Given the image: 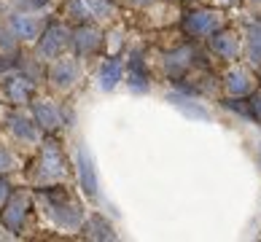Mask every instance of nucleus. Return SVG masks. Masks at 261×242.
I'll use <instances>...</instances> for the list:
<instances>
[{
	"label": "nucleus",
	"mask_w": 261,
	"mask_h": 242,
	"mask_svg": "<svg viewBox=\"0 0 261 242\" xmlns=\"http://www.w3.org/2000/svg\"><path fill=\"white\" fill-rule=\"evenodd\" d=\"M129 6H140V8H146V6H153V3H159V0H127Z\"/></svg>",
	"instance_id": "bb28decb"
},
{
	"label": "nucleus",
	"mask_w": 261,
	"mask_h": 242,
	"mask_svg": "<svg viewBox=\"0 0 261 242\" xmlns=\"http://www.w3.org/2000/svg\"><path fill=\"white\" fill-rule=\"evenodd\" d=\"M221 3H237V0H221Z\"/></svg>",
	"instance_id": "cd10ccee"
},
{
	"label": "nucleus",
	"mask_w": 261,
	"mask_h": 242,
	"mask_svg": "<svg viewBox=\"0 0 261 242\" xmlns=\"http://www.w3.org/2000/svg\"><path fill=\"white\" fill-rule=\"evenodd\" d=\"M250 3H258V6H261V0H250Z\"/></svg>",
	"instance_id": "c85d7f7f"
},
{
	"label": "nucleus",
	"mask_w": 261,
	"mask_h": 242,
	"mask_svg": "<svg viewBox=\"0 0 261 242\" xmlns=\"http://www.w3.org/2000/svg\"><path fill=\"white\" fill-rule=\"evenodd\" d=\"M67 43V30L62 24H49L43 30V38H41V46H38V54L41 57H60V51Z\"/></svg>",
	"instance_id": "1a4fd4ad"
},
{
	"label": "nucleus",
	"mask_w": 261,
	"mask_h": 242,
	"mask_svg": "<svg viewBox=\"0 0 261 242\" xmlns=\"http://www.w3.org/2000/svg\"><path fill=\"white\" fill-rule=\"evenodd\" d=\"M248 105H250V113H253V119L261 124V92H258V89L250 94V102H248Z\"/></svg>",
	"instance_id": "5701e85b"
},
{
	"label": "nucleus",
	"mask_w": 261,
	"mask_h": 242,
	"mask_svg": "<svg viewBox=\"0 0 261 242\" xmlns=\"http://www.w3.org/2000/svg\"><path fill=\"white\" fill-rule=\"evenodd\" d=\"M194 60H197V48L194 46L175 48V51L167 54V60H164V65H167V75H170V78H175V81H180L183 75L194 67Z\"/></svg>",
	"instance_id": "423d86ee"
},
{
	"label": "nucleus",
	"mask_w": 261,
	"mask_h": 242,
	"mask_svg": "<svg viewBox=\"0 0 261 242\" xmlns=\"http://www.w3.org/2000/svg\"><path fill=\"white\" fill-rule=\"evenodd\" d=\"M226 24V19L221 11H210V8H199V11H191L183 16V33L191 38H207L216 30Z\"/></svg>",
	"instance_id": "f03ea898"
},
{
	"label": "nucleus",
	"mask_w": 261,
	"mask_h": 242,
	"mask_svg": "<svg viewBox=\"0 0 261 242\" xmlns=\"http://www.w3.org/2000/svg\"><path fill=\"white\" fill-rule=\"evenodd\" d=\"M11 38H16V35H11V33L6 30V27H0V48H3V51H11V48H14V41H11Z\"/></svg>",
	"instance_id": "b1692460"
},
{
	"label": "nucleus",
	"mask_w": 261,
	"mask_h": 242,
	"mask_svg": "<svg viewBox=\"0 0 261 242\" xmlns=\"http://www.w3.org/2000/svg\"><path fill=\"white\" fill-rule=\"evenodd\" d=\"M27 205H30V199H27V194H14L6 199V205L0 207V221H3V226L11 231V234H19V229L24 224V216H27Z\"/></svg>",
	"instance_id": "20e7f679"
},
{
	"label": "nucleus",
	"mask_w": 261,
	"mask_h": 242,
	"mask_svg": "<svg viewBox=\"0 0 261 242\" xmlns=\"http://www.w3.org/2000/svg\"><path fill=\"white\" fill-rule=\"evenodd\" d=\"M67 175V159L65 153L60 151L57 140H46L43 143V151H41V180H62Z\"/></svg>",
	"instance_id": "7ed1b4c3"
},
{
	"label": "nucleus",
	"mask_w": 261,
	"mask_h": 242,
	"mask_svg": "<svg viewBox=\"0 0 261 242\" xmlns=\"http://www.w3.org/2000/svg\"><path fill=\"white\" fill-rule=\"evenodd\" d=\"M6 92H8V97H11V102H27L35 92V86L27 78H11L6 84Z\"/></svg>",
	"instance_id": "6ab92c4d"
},
{
	"label": "nucleus",
	"mask_w": 261,
	"mask_h": 242,
	"mask_svg": "<svg viewBox=\"0 0 261 242\" xmlns=\"http://www.w3.org/2000/svg\"><path fill=\"white\" fill-rule=\"evenodd\" d=\"M245 57L253 67H261V24L245 27Z\"/></svg>",
	"instance_id": "ddd939ff"
},
{
	"label": "nucleus",
	"mask_w": 261,
	"mask_h": 242,
	"mask_svg": "<svg viewBox=\"0 0 261 242\" xmlns=\"http://www.w3.org/2000/svg\"><path fill=\"white\" fill-rule=\"evenodd\" d=\"M49 81L60 89H70L79 81V62L75 60H57L49 70Z\"/></svg>",
	"instance_id": "9b49d317"
},
{
	"label": "nucleus",
	"mask_w": 261,
	"mask_h": 242,
	"mask_svg": "<svg viewBox=\"0 0 261 242\" xmlns=\"http://www.w3.org/2000/svg\"><path fill=\"white\" fill-rule=\"evenodd\" d=\"M84 234L89 237V239H113V226L105 221L102 216H89L86 218V224H84Z\"/></svg>",
	"instance_id": "dca6fc26"
},
{
	"label": "nucleus",
	"mask_w": 261,
	"mask_h": 242,
	"mask_svg": "<svg viewBox=\"0 0 261 242\" xmlns=\"http://www.w3.org/2000/svg\"><path fill=\"white\" fill-rule=\"evenodd\" d=\"M167 100H170L172 105H175L178 111H183V113H186V116H191V119H202V121H207V119H210V113H207V108H202L199 102H194V100H189V97H183V94H178V92H175V94H170Z\"/></svg>",
	"instance_id": "f3484780"
},
{
	"label": "nucleus",
	"mask_w": 261,
	"mask_h": 242,
	"mask_svg": "<svg viewBox=\"0 0 261 242\" xmlns=\"http://www.w3.org/2000/svg\"><path fill=\"white\" fill-rule=\"evenodd\" d=\"M84 6H89L94 16H108L111 14V3H108V0H84Z\"/></svg>",
	"instance_id": "412c9836"
},
{
	"label": "nucleus",
	"mask_w": 261,
	"mask_h": 242,
	"mask_svg": "<svg viewBox=\"0 0 261 242\" xmlns=\"http://www.w3.org/2000/svg\"><path fill=\"white\" fill-rule=\"evenodd\" d=\"M210 48L216 51V57L226 62H234L240 57V33L237 30H229V27H221L210 35Z\"/></svg>",
	"instance_id": "39448f33"
},
{
	"label": "nucleus",
	"mask_w": 261,
	"mask_h": 242,
	"mask_svg": "<svg viewBox=\"0 0 261 242\" xmlns=\"http://www.w3.org/2000/svg\"><path fill=\"white\" fill-rule=\"evenodd\" d=\"M258 81H261V67H258Z\"/></svg>",
	"instance_id": "c756f323"
},
{
	"label": "nucleus",
	"mask_w": 261,
	"mask_h": 242,
	"mask_svg": "<svg viewBox=\"0 0 261 242\" xmlns=\"http://www.w3.org/2000/svg\"><path fill=\"white\" fill-rule=\"evenodd\" d=\"M33 113H35V121L41 124L46 132H54L60 127V113H57L54 105L49 102H33Z\"/></svg>",
	"instance_id": "2eb2a0df"
},
{
	"label": "nucleus",
	"mask_w": 261,
	"mask_h": 242,
	"mask_svg": "<svg viewBox=\"0 0 261 242\" xmlns=\"http://www.w3.org/2000/svg\"><path fill=\"white\" fill-rule=\"evenodd\" d=\"M121 75H124V65L119 60H108L102 65V70H100V89L111 92L113 86L121 81Z\"/></svg>",
	"instance_id": "a211bd4d"
},
{
	"label": "nucleus",
	"mask_w": 261,
	"mask_h": 242,
	"mask_svg": "<svg viewBox=\"0 0 261 242\" xmlns=\"http://www.w3.org/2000/svg\"><path fill=\"white\" fill-rule=\"evenodd\" d=\"M224 86L231 97H248L256 92V75L248 67H231L224 78Z\"/></svg>",
	"instance_id": "0eeeda50"
},
{
	"label": "nucleus",
	"mask_w": 261,
	"mask_h": 242,
	"mask_svg": "<svg viewBox=\"0 0 261 242\" xmlns=\"http://www.w3.org/2000/svg\"><path fill=\"white\" fill-rule=\"evenodd\" d=\"M11 197V186H8V180L6 178H0V207L6 205V199Z\"/></svg>",
	"instance_id": "a878e982"
},
{
	"label": "nucleus",
	"mask_w": 261,
	"mask_h": 242,
	"mask_svg": "<svg viewBox=\"0 0 261 242\" xmlns=\"http://www.w3.org/2000/svg\"><path fill=\"white\" fill-rule=\"evenodd\" d=\"M127 78H129V89H132V92H148V89H151V70H148L146 60H143L138 51L129 57Z\"/></svg>",
	"instance_id": "9d476101"
},
{
	"label": "nucleus",
	"mask_w": 261,
	"mask_h": 242,
	"mask_svg": "<svg viewBox=\"0 0 261 242\" xmlns=\"http://www.w3.org/2000/svg\"><path fill=\"white\" fill-rule=\"evenodd\" d=\"M11 30H14L16 38H22V41H35L38 33H41V22L33 16L16 14V16H11Z\"/></svg>",
	"instance_id": "4468645a"
},
{
	"label": "nucleus",
	"mask_w": 261,
	"mask_h": 242,
	"mask_svg": "<svg viewBox=\"0 0 261 242\" xmlns=\"http://www.w3.org/2000/svg\"><path fill=\"white\" fill-rule=\"evenodd\" d=\"M46 199H49V212L57 218L60 226H65V229H79L81 226V207H79V202H73L67 197V191L49 189L46 191Z\"/></svg>",
	"instance_id": "f257e3e1"
},
{
	"label": "nucleus",
	"mask_w": 261,
	"mask_h": 242,
	"mask_svg": "<svg viewBox=\"0 0 261 242\" xmlns=\"http://www.w3.org/2000/svg\"><path fill=\"white\" fill-rule=\"evenodd\" d=\"M79 178H81V189L89 199L97 197V172H94V162H92V153L86 145H79Z\"/></svg>",
	"instance_id": "6e6552de"
},
{
	"label": "nucleus",
	"mask_w": 261,
	"mask_h": 242,
	"mask_svg": "<svg viewBox=\"0 0 261 242\" xmlns=\"http://www.w3.org/2000/svg\"><path fill=\"white\" fill-rule=\"evenodd\" d=\"M11 167H14V156L3 148V145H0V172H6V170H11Z\"/></svg>",
	"instance_id": "393cba45"
},
{
	"label": "nucleus",
	"mask_w": 261,
	"mask_h": 242,
	"mask_svg": "<svg viewBox=\"0 0 261 242\" xmlns=\"http://www.w3.org/2000/svg\"><path fill=\"white\" fill-rule=\"evenodd\" d=\"M100 43H102V35H100L97 27H92V24H81L79 30L73 33V46L79 54H94L100 48Z\"/></svg>",
	"instance_id": "f8f14e48"
},
{
	"label": "nucleus",
	"mask_w": 261,
	"mask_h": 242,
	"mask_svg": "<svg viewBox=\"0 0 261 242\" xmlns=\"http://www.w3.org/2000/svg\"><path fill=\"white\" fill-rule=\"evenodd\" d=\"M11 129L16 138H22V140H38V129H35V124L30 119H24V116H11Z\"/></svg>",
	"instance_id": "aec40b11"
},
{
	"label": "nucleus",
	"mask_w": 261,
	"mask_h": 242,
	"mask_svg": "<svg viewBox=\"0 0 261 242\" xmlns=\"http://www.w3.org/2000/svg\"><path fill=\"white\" fill-rule=\"evenodd\" d=\"M65 16H75V19H81V16H86V11H84V6H81V0H67Z\"/></svg>",
	"instance_id": "4be33fe9"
}]
</instances>
